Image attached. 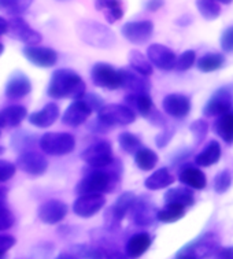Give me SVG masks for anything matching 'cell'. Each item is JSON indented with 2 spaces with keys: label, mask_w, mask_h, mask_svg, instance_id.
I'll use <instances>...</instances> for the list:
<instances>
[{
  "label": "cell",
  "mask_w": 233,
  "mask_h": 259,
  "mask_svg": "<svg viewBox=\"0 0 233 259\" xmlns=\"http://www.w3.org/2000/svg\"><path fill=\"white\" fill-rule=\"evenodd\" d=\"M17 169L22 170L29 176H43L48 169V160L43 154H38L36 151H24L21 152L15 162Z\"/></svg>",
  "instance_id": "cell-12"
},
{
  "label": "cell",
  "mask_w": 233,
  "mask_h": 259,
  "mask_svg": "<svg viewBox=\"0 0 233 259\" xmlns=\"http://www.w3.org/2000/svg\"><path fill=\"white\" fill-rule=\"evenodd\" d=\"M69 207L67 204L59 199H50L47 202L40 204L37 210V215L40 221L47 225H57L62 222L67 215Z\"/></svg>",
  "instance_id": "cell-15"
},
{
  "label": "cell",
  "mask_w": 233,
  "mask_h": 259,
  "mask_svg": "<svg viewBox=\"0 0 233 259\" xmlns=\"http://www.w3.org/2000/svg\"><path fill=\"white\" fill-rule=\"evenodd\" d=\"M32 92V82L29 77L21 71H14L6 84L5 95L10 100H19Z\"/></svg>",
  "instance_id": "cell-20"
},
{
  "label": "cell",
  "mask_w": 233,
  "mask_h": 259,
  "mask_svg": "<svg viewBox=\"0 0 233 259\" xmlns=\"http://www.w3.org/2000/svg\"><path fill=\"white\" fill-rule=\"evenodd\" d=\"M125 103L134 113H138L144 118L150 117L155 110L150 94H129L125 96Z\"/></svg>",
  "instance_id": "cell-26"
},
{
  "label": "cell",
  "mask_w": 233,
  "mask_h": 259,
  "mask_svg": "<svg viewBox=\"0 0 233 259\" xmlns=\"http://www.w3.org/2000/svg\"><path fill=\"white\" fill-rule=\"evenodd\" d=\"M77 36L81 41L85 42L86 46L95 48H111L115 46L117 37L114 32L106 26L100 24L95 19H81L76 25Z\"/></svg>",
  "instance_id": "cell-3"
},
{
  "label": "cell",
  "mask_w": 233,
  "mask_h": 259,
  "mask_svg": "<svg viewBox=\"0 0 233 259\" xmlns=\"http://www.w3.org/2000/svg\"><path fill=\"white\" fill-rule=\"evenodd\" d=\"M81 99L84 100V102L89 106V109L92 110V111H96V113L105 106V104H103V99L95 94H85Z\"/></svg>",
  "instance_id": "cell-47"
},
{
  "label": "cell",
  "mask_w": 233,
  "mask_h": 259,
  "mask_svg": "<svg viewBox=\"0 0 233 259\" xmlns=\"http://www.w3.org/2000/svg\"><path fill=\"white\" fill-rule=\"evenodd\" d=\"M7 195H9V189L5 187H0V208L6 207L7 203Z\"/></svg>",
  "instance_id": "cell-53"
},
{
  "label": "cell",
  "mask_w": 233,
  "mask_h": 259,
  "mask_svg": "<svg viewBox=\"0 0 233 259\" xmlns=\"http://www.w3.org/2000/svg\"><path fill=\"white\" fill-rule=\"evenodd\" d=\"M132 211V220L138 226H150L153 225L154 221L157 220V208L153 202L147 196L136 199V202L130 208Z\"/></svg>",
  "instance_id": "cell-19"
},
{
  "label": "cell",
  "mask_w": 233,
  "mask_h": 259,
  "mask_svg": "<svg viewBox=\"0 0 233 259\" xmlns=\"http://www.w3.org/2000/svg\"><path fill=\"white\" fill-rule=\"evenodd\" d=\"M128 61L130 69L138 73V74L144 75V77L153 75L154 67L151 65V62L148 61L147 57H144V54H142L137 50H132V51L129 52Z\"/></svg>",
  "instance_id": "cell-33"
},
{
  "label": "cell",
  "mask_w": 233,
  "mask_h": 259,
  "mask_svg": "<svg viewBox=\"0 0 233 259\" xmlns=\"http://www.w3.org/2000/svg\"><path fill=\"white\" fill-rule=\"evenodd\" d=\"M190 131L192 132L194 137H195V144H200L205 140L206 136H207L209 125H207L205 119H196V121L191 123Z\"/></svg>",
  "instance_id": "cell-43"
},
{
  "label": "cell",
  "mask_w": 233,
  "mask_h": 259,
  "mask_svg": "<svg viewBox=\"0 0 233 259\" xmlns=\"http://www.w3.org/2000/svg\"><path fill=\"white\" fill-rule=\"evenodd\" d=\"M86 94V85L76 71L58 69L51 75L47 95L53 99H81Z\"/></svg>",
  "instance_id": "cell-2"
},
{
  "label": "cell",
  "mask_w": 233,
  "mask_h": 259,
  "mask_svg": "<svg viewBox=\"0 0 233 259\" xmlns=\"http://www.w3.org/2000/svg\"><path fill=\"white\" fill-rule=\"evenodd\" d=\"M196 62V52L192 50L184 51L180 57L176 58V63H174V69L178 71H187L190 70L191 67L195 65Z\"/></svg>",
  "instance_id": "cell-40"
},
{
  "label": "cell",
  "mask_w": 233,
  "mask_h": 259,
  "mask_svg": "<svg viewBox=\"0 0 233 259\" xmlns=\"http://www.w3.org/2000/svg\"><path fill=\"white\" fill-rule=\"evenodd\" d=\"M133 155L134 163H136V166H137L138 169L143 170V171H150V170H153L158 163L157 152L153 150H150L147 147L138 148Z\"/></svg>",
  "instance_id": "cell-35"
},
{
  "label": "cell",
  "mask_w": 233,
  "mask_h": 259,
  "mask_svg": "<svg viewBox=\"0 0 233 259\" xmlns=\"http://www.w3.org/2000/svg\"><path fill=\"white\" fill-rule=\"evenodd\" d=\"M221 48L226 54L233 52V25L226 28L222 32V36H221Z\"/></svg>",
  "instance_id": "cell-46"
},
{
  "label": "cell",
  "mask_w": 233,
  "mask_h": 259,
  "mask_svg": "<svg viewBox=\"0 0 233 259\" xmlns=\"http://www.w3.org/2000/svg\"><path fill=\"white\" fill-rule=\"evenodd\" d=\"M181 184L192 189H205L207 185V177L200 169L192 165H185L178 173Z\"/></svg>",
  "instance_id": "cell-25"
},
{
  "label": "cell",
  "mask_w": 233,
  "mask_h": 259,
  "mask_svg": "<svg viewBox=\"0 0 233 259\" xmlns=\"http://www.w3.org/2000/svg\"><path fill=\"white\" fill-rule=\"evenodd\" d=\"M232 185V175L229 170H222L214 177V191L219 195H222L230 188Z\"/></svg>",
  "instance_id": "cell-42"
},
{
  "label": "cell",
  "mask_w": 233,
  "mask_h": 259,
  "mask_svg": "<svg viewBox=\"0 0 233 259\" xmlns=\"http://www.w3.org/2000/svg\"><path fill=\"white\" fill-rule=\"evenodd\" d=\"M95 9L103 14L109 24H114L124 17L121 0H95Z\"/></svg>",
  "instance_id": "cell-27"
},
{
  "label": "cell",
  "mask_w": 233,
  "mask_h": 259,
  "mask_svg": "<svg viewBox=\"0 0 233 259\" xmlns=\"http://www.w3.org/2000/svg\"><path fill=\"white\" fill-rule=\"evenodd\" d=\"M174 259H192V258H188V256H184V255L176 254V256H174Z\"/></svg>",
  "instance_id": "cell-58"
},
{
  "label": "cell",
  "mask_w": 233,
  "mask_h": 259,
  "mask_svg": "<svg viewBox=\"0 0 233 259\" xmlns=\"http://www.w3.org/2000/svg\"><path fill=\"white\" fill-rule=\"evenodd\" d=\"M32 3L33 0H0V10L15 17L25 13Z\"/></svg>",
  "instance_id": "cell-38"
},
{
  "label": "cell",
  "mask_w": 233,
  "mask_h": 259,
  "mask_svg": "<svg viewBox=\"0 0 233 259\" xmlns=\"http://www.w3.org/2000/svg\"><path fill=\"white\" fill-rule=\"evenodd\" d=\"M165 202L166 203H174V204H181L184 207H188V206H192L195 203V196H194V192L184 187H177V188H170L167 189L166 193H165Z\"/></svg>",
  "instance_id": "cell-31"
},
{
  "label": "cell",
  "mask_w": 233,
  "mask_h": 259,
  "mask_svg": "<svg viewBox=\"0 0 233 259\" xmlns=\"http://www.w3.org/2000/svg\"><path fill=\"white\" fill-rule=\"evenodd\" d=\"M3 152H5V148H3V147H0V154H3Z\"/></svg>",
  "instance_id": "cell-60"
},
{
  "label": "cell",
  "mask_w": 233,
  "mask_h": 259,
  "mask_svg": "<svg viewBox=\"0 0 233 259\" xmlns=\"http://www.w3.org/2000/svg\"><path fill=\"white\" fill-rule=\"evenodd\" d=\"M136 199L137 198L133 192H124L122 195H119L117 202L105 214V222L107 229L111 231V229H115L117 226H119V224L128 214V211H130Z\"/></svg>",
  "instance_id": "cell-11"
},
{
  "label": "cell",
  "mask_w": 233,
  "mask_h": 259,
  "mask_svg": "<svg viewBox=\"0 0 233 259\" xmlns=\"http://www.w3.org/2000/svg\"><path fill=\"white\" fill-rule=\"evenodd\" d=\"M210 259H233V247H219Z\"/></svg>",
  "instance_id": "cell-51"
},
{
  "label": "cell",
  "mask_w": 233,
  "mask_h": 259,
  "mask_svg": "<svg viewBox=\"0 0 233 259\" xmlns=\"http://www.w3.org/2000/svg\"><path fill=\"white\" fill-rule=\"evenodd\" d=\"M163 111L171 118L182 119L191 113V99L182 94L166 95L162 100Z\"/></svg>",
  "instance_id": "cell-16"
},
{
  "label": "cell",
  "mask_w": 233,
  "mask_h": 259,
  "mask_svg": "<svg viewBox=\"0 0 233 259\" xmlns=\"http://www.w3.org/2000/svg\"><path fill=\"white\" fill-rule=\"evenodd\" d=\"M15 171H17L15 163L9 162V160L0 159V184L13 179L15 176Z\"/></svg>",
  "instance_id": "cell-44"
},
{
  "label": "cell",
  "mask_w": 233,
  "mask_h": 259,
  "mask_svg": "<svg viewBox=\"0 0 233 259\" xmlns=\"http://www.w3.org/2000/svg\"><path fill=\"white\" fill-rule=\"evenodd\" d=\"M15 224V217L9 208H0V232L9 231L10 228H13Z\"/></svg>",
  "instance_id": "cell-45"
},
{
  "label": "cell",
  "mask_w": 233,
  "mask_h": 259,
  "mask_svg": "<svg viewBox=\"0 0 233 259\" xmlns=\"http://www.w3.org/2000/svg\"><path fill=\"white\" fill-rule=\"evenodd\" d=\"M217 3H221V5H230L233 0H215Z\"/></svg>",
  "instance_id": "cell-57"
},
{
  "label": "cell",
  "mask_w": 233,
  "mask_h": 259,
  "mask_svg": "<svg viewBox=\"0 0 233 259\" xmlns=\"http://www.w3.org/2000/svg\"><path fill=\"white\" fill-rule=\"evenodd\" d=\"M163 5H165V0H148L146 3V9L151 13H155L159 9H162Z\"/></svg>",
  "instance_id": "cell-52"
},
{
  "label": "cell",
  "mask_w": 233,
  "mask_h": 259,
  "mask_svg": "<svg viewBox=\"0 0 233 259\" xmlns=\"http://www.w3.org/2000/svg\"><path fill=\"white\" fill-rule=\"evenodd\" d=\"M118 143L119 147L125 151V152H128V154H134L138 148H142L143 144H142V140L138 139L136 135L130 132H122L118 136Z\"/></svg>",
  "instance_id": "cell-39"
},
{
  "label": "cell",
  "mask_w": 233,
  "mask_h": 259,
  "mask_svg": "<svg viewBox=\"0 0 233 259\" xmlns=\"http://www.w3.org/2000/svg\"><path fill=\"white\" fill-rule=\"evenodd\" d=\"M17 240L15 237L9 235H0V256L5 255L9 250H11L15 245Z\"/></svg>",
  "instance_id": "cell-49"
},
{
  "label": "cell",
  "mask_w": 233,
  "mask_h": 259,
  "mask_svg": "<svg viewBox=\"0 0 233 259\" xmlns=\"http://www.w3.org/2000/svg\"><path fill=\"white\" fill-rule=\"evenodd\" d=\"M57 2H67V0H57Z\"/></svg>",
  "instance_id": "cell-61"
},
{
  "label": "cell",
  "mask_w": 233,
  "mask_h": 259,
  "mask_svg": "<svg viewBox=\"0 0 233 259\" xmlns=\"http://www.w3.org/2000/svg\"><path fill=\"white\" fill-rule=\"evenodd\" d=\"M196 9L207 21L217 19L221 15V6L215 0H196Z\"/></svg>",
  "instance_id": "cell-37"
},
{
  "label": "cell",
  "mask_w": 233,
  "mask_h": 259,
  "mask_svg": "<svg viewBox=\"0 0 233 259\" xmlns=\"http://www.w3.org/2000/svg\"><path fill=\"white\" fill-rule=\"evenodd\" d=\"M185 215V207L181 204L166 203V206L157 211V220L165 224H173Z\"/></svg>",
  "instance_id": "cell-36"
},
{
  "label": "cell",
  "mask_w": 233,
  "mask_h": 259,
  "mask_svg": "<svg viewBox=\"0 0 233 259\" xmlns=\"http://www.w3.org/2000/svg\"><path fill=\"white\" fill-rule=\"evenodd\" d=\"M80 156L90 169H103L114 160L113 147L106 140H100L86 147L85 150L81 152Z\"/></svg>",
  "instance_id": "cell-6"
},
{
  "label": "cell",
  "mask_w": 233,
  "mask_h": 259,
  "mask_svg": "<svg viewBox=\"0 0 233 259\" xmlns=\"http://www.w3.org/2000/svg\"><path fill=\"white\" fill-rule=\"evenodd\" d=\"M221 239L215 232H206L195 240L184 245L177 254L192 259H207L221 247Z\"/></svg>",
  "instance_id": "cell-4"
},
{
  "label": "cell",
  "mask_w": 233,
  "mask_h": 259,
  "mask_svg": "<svg viewBox=\"0 0 233 259\" xmlns=\"http://www.w3.org/2000/svg\"><path fill=\"white\" fill-rule=\"evenodd\" d=\"M173 183H174V177L169 171V169L161 167V169L155 170L153 175L146 179L144 185H146V188L151 189V191H159V189L170 187Z\"/></svg>",
  "instance_id": "cell-30"
},
{
  "label": "cell",
  "mask_w": 233,
  "mask_h": 259,
  "mask_svg": "<svg viewBox=\"0 0 233 259\" xmlns=\"http://www.w3.org/2000/svg\"><path fill=\"white\" fill-rule=\"evenodd\" d=\"M94 113L89 109V106L82 99L73 100L72 104L66 109V111L62 115V122L67 126L77 127L85 123L89 119L90 114Z\"/></svg>",
  "instance_id": "cell-21"
},
{
  "label": "cell",
  "mask_w": 233,
  "mask_h": 259,
  "mask_svg": "<svg viewBox=\"0 0 233 259\" xmlns=\"http://www.w3.org/2000/svg\"><path fill=\"white\" fill-rule=\"evenodd\" d=\"M213 131L226 144H233V110L222 115H218L213 125Z\"/></svg>",
  "instance_id": "cell-29"
},
{
  "label": "cell",
  "mask_w": 233,
  "mask_h": 259,
  "mask_svg": "<svg viewBox=\"0 0 233 259\" xmlns=\"http://www.w3.org/2000/svg\"><path fill=\"white\" fill-rule=\"evenodd\" d=\"M121 88L130 91V94H150L151 82L147 77L138 74L132 69H121Z\"/></svg>",
  "instance_id": "cell-22"
},
{
  "label": "cell",
  "mask_w": 233,
  "mask_h": 259,
  "mask_svg": "<svg viewBox=\"0 0 233 259\" xmlns=\"http://www.w3.org/2000/svg\"><path fill=\"white\" fill-rule=\"evenodd\" d=\"M92 131V132L95 133H107L109 131H111L113 127L110 126V125H107L106 122H103L100 118L96 117V119H94L92 122L89 123V126H88Z\"/></svg>",
  "instance_id": "cell-50"
},
{
  "label": "cell",
  "mask_w": 233,
  "mask_h": 259,
  "mask_svg": "<svg viewBox=\"0 0 233 259\" xmlns=\"http://www.w3.org/2000/svg\"><path fill=\"white\" fill-rule=\"evenodd\" d=\"M7 32L10 37L19 42H24L26 46H37L38 42H41L43 40L41 34L38 33L37 30H34L22 17H18V15L10 19Z\"/></svg>",
  "instance_id": "cell-10"
},
{
  "label": "cell",
  "mask_w": 233,
  "mask_h": 259,
  "mask_svg": "<svg viewBox=\"0 0 233 259\" xmlns=\"http://www.w3.org/2000/svg\"><path fill=\"white\" fill-rule=\"evenodd\" d=\"M57 259H78L74 254H67V252H63L58 256Z\"/></svg>",
  "instance_id": "cell-56"
},
{
  "label": "cell",
  "mask_w": 233,
  "mask_h": 259,
  "mask_svg": "<svg viewBox=\"0 0 233 259\" xmlns=\"http://www.w3.org/2000/svg\"><path fill=\"white\" fill-rule=\"evenodd\" d=\"M191 18L188 15H184V17H181L180 19H177V24H180V26H187V25H190Z\"/></svg>",
  "instance_id": "cell-55"
},
{
  "label": "cell",
  "mask_w": 233,
  "mask_h": 259,
  "mask_svg": "<svg viewBox=\"0 0 233 259\" xmlns=\"http://www.w3.org/2000/svg\"><path fill=\"white\" fill-rule=\"evenodd\" d=\"M11 142H13V146L15 147V150H22V152H24V151H26V148L33 146L34 142H36V137L32 133L17 132Z\"/></svg>",
  "instance_id": "cell-41"
},
{
  "label": "cell",
  "mask_w": 233,
  "mask_h": 259,
  "mask_svg": "<svg viewBox=\"0 0 233 259\" xmlns=\"http://www.w3.org/2000/svg\"><path fill=\"white\" fill-rule=\"evenodd\" d=\"M122 173V165L119 160H113L103 169H90L88 175L76 185L78 195L89 193H111L118 188Z\"/></svg>",
  "instance_id": "cell-1"
},
{
  "label": "cell",
  "mask_w": 233,
  "mask_h": 259,
  "mask_svg": "<svg viewBox=\"0 0 233 259\" xmlns=\"http://www.w3.org/2000/svg\"><path fill=\"white\" fill-rule=\"evenodd\" d=\"M3 52H5V46H3V44L0 42V55H2Z\"/></svg>",
  "instance_id": "cell-59"
},
{
  "label": "cell",
  "mask_w": 233,
  "mask_h": 259,
  "mask_svg": "<svg viewBox=\"0 0 233 259\" xmlns=\"http://www.w3.org/2000/svg\"><path fill=\"white\" fill-rule=\"evenodd\" d=\"M221 159V146L218 142L211 140L207 146L195 156V163L200 167H209L218 163Z\"/></svg>",
  "instance_id": "cell-28"
},
{
  "label": "cell",
  "mask_w": 233,
  "mask_h": 259,
  "mask_svg": "<svg viewBox=\"0 0 233 259\" xmlns=\"http://www.w3.org/2000/svg\"><path fill=\"white\" fill-rule=\"evenodd\" d=\"M7 29H9V21L3 17H0V36L7 33Z\"/></svg>",
  "instance_id": "cell-54"
},
{
  "label": "cell",
  "mask_w": 233,
  "mask_h": 259,
  "mask_svg": "<svg viewBox=\"0 0 233 259\" xmlns=\"http://www.w3.org/2000/svg\"><path fill=\"white\" fill-rule=\"evenodd\" d=\"M147 58L153 66L158 67L159 70L167 71L174 69L177 57L169 47L155 42L147 48Z\"/></svg>",
  "instance_id": "cell-17"
},
{
  "label": "cell",
  "mask_w": 233,
  "mask_h": 259,
  "mask_svg": "<svg viewBox=\"0 0 233 259\" xmlns=\"http://www.w3.org/2000/svg\"><path fill=\"white\" fill-rule=\"evenodd\" d=\"M151 244H153V237L148 233L142 232V233L133 235L125 245V255L129 259H138L147 252Z\"/></svg>",
  "instance_id": "cell-24"
},
{
  "label": "cell",
  "mask_w": 233,
  "mask_h": 259,
  "mask_svg": "<svg viewBox=\"0 0 233 259\" xmlns=\"http://www.w3.org/2000/svg\"><path fill=\"white\" fill-rule=\"evenodd\" d=\"M92 84L98 88L114 91L121 88V73L118 69L105 62H98L90 70Z\"/></svg>",
  "instance_id": "cell-7"
},
{
  "label": "cell",
  "mask_w": 233,
  "mask_h": 259,
  "mask_svg": "<svg viewBox=\"0 0 233 259\" xmlns=\"http://www.w3.org/2000/svg\"><path fill=\"white\" fill-rule=\"evenodd\" d=\"M233 109V84L221 87L215 91L209 102L203 107V114L206 117H218L225 113L232 111Z\"/></svg>",
  "instance_id": "cell-8"
},
{
  "label": "cell",
  "mask_w": 233,
  "mask_h": 259,
  "mask_svg": "<svg viewBox=\"0 0 233 259\" xmlns=\"http://www.w3.org/2000/svg\"><path fill=\"white\" fill-rule=\"evenodd\" d=\"M173 133H174V131L173 129H169V127H163V131H162L159 135H157V137H155V143H157V146L159 147V148H163V147H166L169 143H170V140L173 139Z\"/></svg>",
  "instance_id": "cell-48"
},
{
  "label": "cell",
  "mask_w": 233,
  "mask_h": 259,
  "mask_svg": "<svg viewBox=\"0 0 233 259\" xmlns=\"http://www.w3.org/2000/svg\"><path fill=\"white\" fill-rule=\"evenodd\" d=\"M38 146L47 155H67L76 148V139L67 132H47L38 140Z\"/></svg>",
  "instance_id": "cell-5"
},
{
  "label": "cell",
  "mask_w": 233,
  "mask_h": 259,
  "mask_svg": "<svg viewBox=\"0 0 233 259\" xmlns=\"http://www.w3.org/2000/svg\"><path fill=\"white\" fill-rule=\"evenodd\" d=\"M26 115H28L26 109L24 106H19V104H13V106H9V107H6L0 111V117L3 119L5 127L19 126L26 118Z\"/></svg>",
  "instance_id": "cell-32"
},
{
  "label": "cell",
  "mask_w": 233,
  "mask_h": 259,
  "mask_svg": "<svg viewBox=\"0 0 233 259\" xmlns=\"http://www.w3.org/2000/svg\"><path fill=\"white\" fill-rule=\"evenodd\" d=\"M98 118L111 127L118 125H129L136 119V113L126 104H105L98 111Z\"/></svg>",
  "instance_id": "cell-9"
},
{
  "label": "cell",
  "mask_w": 233,
  "mask_h": 259,
  "mask_svg": "<svg viewBox=\"0 0 233 259\" xmlns=\"http://www.w3.org/2000/svg\"><path fill=\"white\" fill-rule=\"evenodd\" d=\"M59 118V107L57 103H48L41 110L34 111L28 117L29 122L33 126L45 129V127L53 126Z\"/></svg>",
  "instance_id": "cell-23"
},
{
  "label": "cell",
  "mask_w": 233,
  "mask_h": 259,
  "mask_svg": "<svg viewBox=\"0 0 233 259\" xmlns=\"http://www.w3.org/2000/svg\"><path fill=\"white\" fill-rule=\"evenodd\" d=\"M106 198L102 193L80 195L73 204V211L81 218H90L105 207Z\"/></svg>",
  "instance_id": "cell-14"
},
{
  "label": "cell",
  "mask_w": 233,
  "mask_h": 259,
  "mask_svg": "<svg viewBox=\"0 0 233 259\" xmlns=\"http://www.w3.org/2000/svg\"><path fill=\"white\" fill-rule=\"evenodd\" d=\"M22 54L32 65L43 69L54 67L58 62V54L50 47L28 46L22 50Z\"/></svg>",
  "instance_id": "cell-18"
},
{
  "label": "cell",
  "mask_w": 233,
  "mask_h": 259,
  "mask_svg": "<svg viewBox=\"0 0 233 259\" xmlns=\"http://www.w3.org/2000/svg\"><path fill=\"white\" fill-rule=\"evenodd\" d=\"M121 33L132 44H144L153 37L154 24L153 21H132L126 22L121 29Z\"/></svg>",
  "instance_id": "cell-13"
},
{
  "label": "cell",
  "mask_w": 233,
  "mask_h": 259,
  "mask_svg": "<svg viewBox=\"0 0 233 259\" xmlns=\"http://www.w3.org/2000/svg\"><path fill=\"white\" fill-rule=\"evenodd\" d=\"M225 65V57L219 52H207L199 58L196 66L202 73H213L219 70Z\"/></svg>",
  "instance_id": "cell-34"
}]
</instances>
